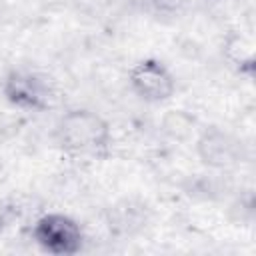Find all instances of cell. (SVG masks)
Returning <instances> with one entry per match:
<instances>
[{
    "label": "cell",
    "instance_id": "6da1fadb",
    "mask_svg": "<svg viewBox=\"0 0 256 256\" xmlns=\"http://www.w3.org/2000/svg\"><path fill=\"white\" fill-rule=\"evenodd\" d=\"M54 140L68 158L96 160L108 156L112 130L98 112L90 108H70L54 126Z\"/></svg>",
    "mask_w": 256,
    "mask_h": 256
},
{
    "label": "cell",
    "instance_id": "8992f818",
    "mask_svg": "<svg viewBox=\"0 0 256 256\" xmlns=\"http://www.w3.org/2000/svg\"><path fill=\"white\" fill-rule=\"evenodd\" d=\"M224 58L232 68L248 76L254 74V42L242 32H232L224 42Z\"/></svg>",
    "mask_w": 256,
    "mask_h": 256
},
{
    "label": "cell",
    "instance_id": "3957f363",
    "mask_svg": "<svg viewBox=\"0 0 256 256\" xmlns=\"http://www.w3.org/2000/svg\"><path fill=\"white\" fill-rule=\"evenodd\" d=\"M0 90L10 106L24 112H44L52 108L56 98L52 82L44 74L28 68L10 70L2 78Z\"/></svg>",
    "mask_w": 256,
    "mask_h": 256
},
{
    "label": "cell",
    "instance_id": "52a82bcc",
    "mask_svg": "<svg viewBox=\"0 0 256 256\" xmlns=\"http://www.w3.org/2000/svg\"><path fill=\"white\" fill-rule=\"evenodd\" d=\"M18 218V206L8 200H0V234L10 228Z\"/></svg>",
    "mask_w": 256,
    "mask_h": 256
},
{
    "label": "cell",
    "instance_id": "277c9868",
    "mask_svg": "<svg viewBox=\"0 0 256 256\" xmlns=\"http://www.w3.org/2000/svg\"><path fill=\"white\" fill-rule=\"evenodd\" d=\"M196 156L198 160L212 170H230L236 168L244 156V144L238 136L232 132L218 128V126H208L204 128L198 138H196Z\"/></svg>",
    "mask_w": 256,
    "mask_h": 256
},
{
    "label": "cell",
    "instance_id": "5b68a950",
    "mask_svg": "<svg viewBox=\"0 0 256 256\" xmlns=\"http://www.w3.org/2000/svg\"><path fill=\"white\" fill-rule=\"evenodd\" d=\"M128 84L132 92L148 104L168 102L176 92L174 74L168 70L164 62L156 58L138 60L128 72Z\"/></svg>",
    "mask_w": 256,
    "mask_h": 256
},
{
    "label": "cell",
    "instance_id": "7a4b0ae2",
    "mask_svg": "<svg viewBox=\"0 0 256 256\" xmlns=\"http://www.w3.org/2000/svg\"><path fill=\"white\" fill-rule=\"evenodd\" d=\"M34 244L52 256H76L84 250L86 234L82 226L68 214L46 212L38 216L30 228Z\"/></svg>",
    "mask_w": 256,
    "mask_h": 256
}]
</instances>
